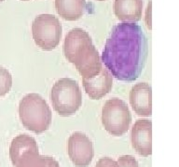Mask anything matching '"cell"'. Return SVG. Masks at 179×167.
Listing matches in <instances>:
<instances>
[{
	"label": "cell",
	"mask_w": 179,
	"mask_h": 167,
	"mask_svg": "<svg viewBox=\"0 0 179 167\" xmlns=\"http://www.w3.org/2000/svg\"><path fill=\"white\" fill-rule=\"evenodd\" d=\"M117 163L119 167H139L137 161L131 155H124L119 157Z\"/></svg>",
	"instance_id": "16"
},
{
	"label": "cell",
	"mask_w": 179,
	"mask_h": 167,
	"mask_svg": "<svg viewBox=\"0 0 179 167\" xmlns=\"http://www.w3.org/2000/svg\"><path fill=\"white\" fill-rule=\"evenodd\" d=\"M131 140L138 154L148 157L152 153V123L148 120H138L132 128Z\"/></svg>",
	"instance_id": "8"
},
{
	"label": "cell",
	"mask_w": 179,
	"mask_h": 167,
	"mask_svg": "<svg viewBox=\"0 0 179 167\" xmlns=\"http://www.w3.org/2000/svg\"><path fill=\"white\" fill-rule=\"evenodd\" d=\"M50 99L55 112L63 117L73 115L82 103L80 88L75 80L62 78L57 81L50 91Z\"/></svg>",
	"instance_id": "4"
},
{
	"label": "cell",
	"mask_w": 179,
	"mask_h": 167,
	"mask_svg": "<svg viewBox=\"0 0 179 167\" xmlns=\"http://www.w3.org/2000/svg\"><path fill=\"white\" fill-rule=\"evenodd\" d=\"M35 43L43 50H52L59 45L62 37V24L54 15L40 14L32 23Z\"/></svg>",
	"instance_id": "6"
},
{
	"label": "cell",
	"mask_w": 179,
	"mask_h": 167,
	"mask_svg": "<svg viewBox=\"0 0 179 167\" xmlns=\"http://www.w3.org/2000/svg\"><path fill=\"white\" fill-rule=\"evenodd\" d=\"M152 89L146 83L134 85L130 92V103L132 110L140 116L152 114Z\"/></svg>",
	"instance_id": "9"
},
{
	"label": "cell",
	"mask_w": 179,
	"mask_h": 167,
	"mask_svg": "<svg viewBox=\"0 0 179 167\" xmlns=\"http://www.w3.org/2000/svg\"><path fill=\"white\" fill-rule=\"evenodd\" d=\"M68 155L75 166H89L94 155L91 139L80 132L71 135L68 139Z\"/></svg>",
	"instance_id": "7"
},
{
	"label": "cell",
	"mask_w": 179,
	"mask_h": 167,
	"mask_svg": "<svg viewBox=\"0 0 179 167\" xmlns=\"http://www.w3.org/2000/svg\"><path fill=\"white\" fill-rule=\"evenodd\" d=\"M95 167H119V166L116 161L112 160L111 158L105 157V158H101L98 161Z\"/></svg>",
	"instance_id": "17"
},
{
	"label": "cell",
	"mask_w": 179,
	"mask_h": 167,
	"mask_svg": "<svg viewBox=\"0 0 179 167\" xmlns=\"http://www.w3.org/2000/svg\"><path fill=\"white\" fill-rule=\"evenodd\" d=\"M23 1H28V0H23Z\"/></svg>",
	"instance_id": "20"
},
{
	"label": "cell",
	"mask_w": 179,
	"mask_h": 167,
	"mask_svg": "<svg viewBox=\"0 0 179 167\" xmlns=\"http://www.w3.org/2000/svg\"><path fill=\"white\" fill-rule=\"evenodd\" d=\"M146 56L148 42L141 27L122 22L112 29L101 60L112 76L120 81L132 82L141 74Z\"/></svg>",
	"instance_id": "1"
},
{
	"label": "cell",
	"mask_w": 179,
	"mask_h": 167,
	"mask_svg": "<svg viewBox=\"0 0 179 167\" xmlns=\"http://www.w3.org/2000/svg\"><path fill=\"white\" fill-rule=\"evenodd\" d=\"M35 150H38V148L34 137L27 135H20L14 137L9 148V157L12 164L24 153Z\"/></svg>",
	"instance_id": "14"
},
{
	"label": "cell",
	"mask_w": 179,
	"mask_h": 167,
	"mask_svg": "<svg viewBox=\"0 0 179 167\" xmlns=\"http://www.w3.org/2000/svg\"><path fill=\"white\" fill-rule=\"evenodd\" d=\"M112 74L106 68H102L99 74L93 78H83V86L87 95L92 99H100L110 92L112 88Z\"/></svg>",
	"instance_id": "10"
},
{
	"label": "cell",
	"mask_w": 179,
	"mask_h": 167,
	"mask_svg": "<svg viewBox=\"0 0 179 167\" xmlns=\"http://www.w3.org/2000/svg\"><path fill=\"white\" fill-rule=\"evenodd\" d=\"M19 116L25 128L36 134L48 130L52 123L49 106L41 96L36 93L26 95L20 101Z\"/></svg>",
	"instance_id": "3"
},
{
	"label": "cell",
	"mask_w": 179,
	"mask_h": 167,
	"mask_svg": "<svg viewBox=\"0 0 179 167\" xmlns=\"http://www.w3.org/2000/svg\"><path fill=\"white\" fill-rule=\"evenodd\" d=\"M55 9L65 20L76 21L84 14L86 0H55Z\"/></svg>",
	"instance_id": "12"
},
{
	"label": "cell",
	"mask_w": 179,
	"mask_h": 167,
	"mask_svg": "<svg viewBox=\"0 0 179 167\" xmlns=\"http://www.w3.org/2000/svg\"><path fill=\"white\" fill-rule=\"evenodd\" d=\"M4 1V0H0V3H1V2H3Z\"/></svg>",
	"instance_id": "18"
},
{
	"label": "cell",
	"mask_w": 179,
	"mask_h": 167,
	"mask_svg": "<svg viewBox=\"0 0 179 167\" xmlns=\"http://www.w3.org/2000/svg\"><path fill=\"white\" fill-rule=\"evenodd\" d=\"M98 1H105V0H98Z\"/></svg>",
	"instance_id": "19"
},
{
	"label": "cell",
	"mask_w": 179,
	"mask_h": 167,
	"mask_svg": "<svg viewBox=\"0 0 179 167\" xmlns=\"http://www.w3.org/2000/svg\"><path fill=\"white\" fill-rule=\"evenodd\" d=\"M12 86V76L9 71L0 66V97L7 95Z\"/></svg>",
	"instance_id": "15"
},
{
	"label": "cell",
	"mask_w": 179,
	"mask_h": 167,
	"mask_svg": "<svg viewBox=\"0 0 179 167\" xmlns=\"http://www.w3.org/2000/svg\"><path fill=\"white\" fill-rule=\"evenodd\" d=\"M63 53L85 79L93 78L101 72L103 65L91 36L81 28H74L66 35Z\"/></svg>",
	"instance_id": "2"
},
{
	"label": "cell",
	"mask_w": 179,
	"mask_h": 167,
	"mask_svg": "<svg viewBox=\"0 0 179 167\" xmlns=\"http://www.w3.org/2000/svg\"><path fill=\"white\" fill-rule=\"evenodd\" d=\"M13 165L15 167H60L58 162L54 158L40 155L38 150L24 153Z\"/></svg>",
	"instance_id": "13"
},
{
	"label": "cell",
	"mask_w": 179,
	"mask_h": 167,
	"mask_svg": "<svg viewBox=\"0 0 179 167\" xmlns=\"http://www.w3.org/2000/svg\"><path fill=\"white\" fill-rule=\"evenodd\" d=\"M143 10V0H115L114 12L119 21L134 23L140 21Z\"/></svg>",
	"instance_id": "11"
},
{
	"label": "cell",
	"mask_w": 179,
	"mask_h": 167,
	"mask_svg": "<svg viewBox=\"0 0 179 167\" xmlns=\"http://www.w3.org/2000/svg\"><path fill=\"white\" fill-rule=\"evenodd\" d=\"M132 122L131 112L123 100L108 99L102 110V123L112 136H122L129 130Z\"/></svg>",
	"instance_id": "5"
}]
</instances>
